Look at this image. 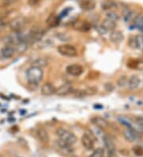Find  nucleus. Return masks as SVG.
I'll list each match as a JSON object with an SVG mask.
<instances>
[{"label": "nucleus", "mask_w": 143, "mask_h": 157, "mask_svg": "<svg viewBox=\"0 0 143 157\" xmlns=\"http://www.w3.org/2000/svg\"><path fill=\"white\" fill-rule=\"evenodd\" d=\"M27 82L30 85L37 86L40 83L43 79L44 76V71L42 68L35 66H31L26 70V72Z\"/></svg>", "instance_id": "f257e3e1"}, {"label": "nucleus", "mask_w": 143, "mask_h": 157, "mask_svg": "<svg viewBox=\"0 0 143 157\" xmlns=\"http://www.w3.org/2000/svg\"><path fill=\"white\" fill-rule=\"evenodd\" d=\"M56 134L58 136L59 140H62L70 145H73L74 144H76V140H77V137L73 132L63 128H57L56 131Z\"/></svg>", "instance_id": "f03ea898"}, {"label": "nucleus", "mask_w": 143, "mask_h": 157, "mask_svg": "<svg viewBox=\"0 0 143 157\" xmlns=\"http://www.w3.org/2000/svg\"><path fill=\"white\" fill-rule=\"evenodd\" d=\"M57 50L60 55L65 56V57L73 58L77 56V55H78L77 49L75 46L72 45V44H61V45L57 46Z\"/></svg>", "instance_id": "7ed1b4c3"}, {"label": "nucleus", "mask_w": 143, "mask_h": 157, "mask_svg": "<svg viewBox=\"0 0 143 157\" xmlns=\"http://www.w3.org/2000/svg\"><path fill=\"white\" fill-rule=\"evenodd\" d=\"M95 135L92 131H88L81 137V144L86 150L91 151L95 146Z\"/></svg>", "instance_id": "20e7f679"}, {"label": "nucleus", "mask_w": 143, "mask_h": 157, "mask_svg": "<svg viewBox=\"0 0 143 157\" xmlns=\"http://www.w3.org/2000/svg\"><path fill=\"white\" fill-rule=\"evenodd\" d=\"M27 23V19L25 17H17L12 19L9 22V28L13 32H18V31L22 30L26 24Z\"/></svg>", "instance_id": "39448f33"}, {"label": "nucleus", "mask_w": 143, "mask_h": 157, "mask_svg": "<svg viewBox=\"0 0 143 157\" xmlns=\"http://www.w3.org/2000/svg\"><path fill=\"white\" fill-rule=\"evenodd\" d=\"M56 145H57V148L60 150L61 153L64 155H73L74 153V149H73V145L67 144L65 142L62 141L61 140H57L56 141Z\"/></svg>", "instance_id": "423d86ee"}, {"label": "nucleus", "mask_w": 143, "mask_h": 157, "mask_svg": "<svg viewBox=\"0 0 143 157\" xmlns=\"http://www.w3.org/2000/svg\"><path fill=\"white\" fill-rule=\"evenodd\" d=\"M73 27L75 30L80 31V32H88L92 29V25L88 21L78 20V21H76L73 23Z\"/></svg>", "instance_id": "0eeeda50"}, {"label": "nucleus", "mask_w": 143, "mask_h": 157, "mask_svg": "<svg viewBox=\"0 0 143 157\" xmlns=\"http://www.w3.org/2000/svg\"><path fill=\"white\" fill-rule=\"evenodd\" d=\"M14 47L11 44H6L0 50V57L3 59H8L13 57L15 53Z\"/></svg>", "instance_id": "6e6552de"}, {"label": "nucleus", "mask_w": 143, "mask_h": 157, "mask_svg": "<svg viewBox=\"0 0 143 157\" xmlns=\"http://www.w3.org/2000/svg\"><path fill=\"white\" fill-rule=\"evenodd\" d=\"M74 91V87L70 83H65V84L61 85L56 90V94L58 96H67L69 94H72Z\"/></svg>", "instance_id": "1a4fd4ad"}, {"label": "nucleus", "mask_w": 143, "mask_h": 157, "mask_svg": "<svg viewBox=\"0 0 143 157\" xmlns=\"http://www.w3.org/2000/svg\"><path fill=\"white\" fill-rule=\"evenodd\" d=\"M66 71L68 74L73 76H80L84 72V68L80 64H77V63H73L70 64L66 67Z\"/></svg>", "instance_id": "9d476101"}, {"label": "nucleus", "mask_w": 143, "mask_h": 157, "mask_svg": "<svg viewBox=\"0 0 143 157\" xmlns=\"http://www.w3.org/2000/svg\"><path fill=\"white\" fill-rule=\"evenodd\" d=\"M56 88L51 82H45L41 86V93L44 96H51L56 94Z\"/></svg>", "instance_id": "9b49d317"}, {"label": "nucleus", "mask_w": 143, "mask_h": 157, "mask_svg": "<svg viewBox=\"0 0 143 157\" xmlns=\"http://www.w3.org/2000/svg\"><path fill=\"white\" fill-rule=\"evenodd\" d=\"M97 93V89L95 87H88V88L83 89V90H78L73 91V94L77 98H84L86 96L95 95Z\"/></svg>", "instance_id": "f8f14e48"}, {"label": "nucleus", "mask_w": 143, "mask_h": 157, "mask_svg": "<svg viewBox=\"0 0 143 157\" xmlns=\"http://www.w3.org/2000/svg\"><path fill=\"white\" fill-rule=\"evenodd\" d=\"M122 134H123L125 140L129 142H133L137 140V134L136 131L133 130V128L126 127L122 130Z\"/></svg>", "instance_id": "ddd939ff"}, {"label": "nucleus", "mask_w": 143, "mask_h": 157, "mask_svg": "<svg viewBox=\"0 0 143 157\" xmlns=\"http://www.w3.org/2000/svg\"><path fill=\"white\" fill-rule=\"evenodd\" d=\"M92 124H95V127L100 128V129H105L109 127V122L105 118L101 117H94L92 118Z\"/></svg>", "instance_id": "4468645a"}, {"label": "nucleus", "mask_w": 143, "mask_h": 157, "mask_svg": "<svg viewBox=\"0 0 143 157\" xmlns=\"http://www.w3.org/2000/svg\"><path fill=\"white\" fill-rule=\"evenodd\" d=\"M124 35L123 33L119 30H113L111 31L110 33V40H111V42L114 43V44H119L123 40Z\"/></svg>", "instance_id": "2eb2a0df"}, {"label": "nucleus", "mask_w": 143, "mask_h": 157, "mask_svg": "<svg viewBox=\"0 0 143 157\" xmlns=\"http://www.w3.org/2000/svg\"><path fill=\"white\" fill-rule=\"evenodd\" d=\"M140 83H141V79L139 76L137 75H133L129 78L127 85L130 90H136L140 86Z\"/></svg>", "instance_id": "dca6fc26"}, {"label": "nucleus", "mask_w": 143, "mask_h": 157, "mask_svg": "<svg viewBox=\"0 0 143 157\" xmlns=\"http://www.w3.org/2000/svg\"><path fill=\"white\" fill-rule=\"evenodd\" d=\"M116 27V22L114 21H111L110 19H106L103 20L101 23V28L106 32H110V31H113L115 29Z\"/></svg>", "instance_id": "f3484780"}, {"label": "nucleus", "mask_w": 143, "mask_h": 157, "mask_svg": "<svg viewBox=\"0 0 143 157\" xmlns=\"http://www.w3.org/2000/svg\"><path fill=\"white\" fill-rule=\"evenodd\" d=\"M46 23L50 28H55L60 24V17L56 14H50L46 20Z\"/></svg>", "instance_id": "a211bd4d"}, {"label": "nucleus", "mask_w": 143, "mask_h": 157, "mask_svg": "<svg viewBox=\"0 0 143 157\" xmlns=\"http://www.w3.org/2000/svg\"><path fill=\"white\" fill-rule=\"evenodd\" d=\"M37 136L38 139L44 144H47L50 141V135L48 133L47 131L43 128H39L37 130Z\"/></svg>", "instance_id": "6ab92c4d"}, {"label": "nucleus", "mask_w": 143, "mask_h": 157, "mask_svg": "<svg viewBox=\"0 0 143 157\" xmlns=\"http://www.w3.org/2000/svg\"><path fill=\"white\" fill-rule=\"evenodd\" d=\"M103 141L105 147L108 150V153H114L115 152V145L111 138L107 136H103Z\"/></svg>", "instance_id": "aec40b11"}, {"label": "nucleus", "mask_w": 143, "mask_h": 157, "mask_svg": "<svg viewBox=\"0 0 143 157\" xmlns=\"http://www.w3.org/2000/svg\"><path fill=\"white\" fill-rule=\"evenodd\" d=\"M80 6L82 10L90 11L95 7V0H81Z\"/></svg>", "instance_id": "412c9836"}, {"label": "nucleus", "mask_w": 143, "mask_h": 157, "mask_svg": "<svg viewBox=\"0 0 143 157\" xmlns=\"http://www.w3.org/2000/svg\"><path fill=\"white\" fill-rule=\"evenodd\" d=\"M117 7V2L113 0H103L101 2V8L103 10H112L114 8Z\"/></svg>", "instance_id": "4be33fe9"}, {"label": "nucleus", "mask_w": 143, "mask_h": 157, "mask_svg": "<svg viewBox=\"0 0 143 157\" xmlns=\"http://www.w3.org/2000/svg\"><path fill=\"white\" fill-rule=\"evenodd\" d=\"M13 46L14 47L16 52H18V53H23L28 48V43L26 41H20V42L17 43V44Z\"/></svg>", "instance_id": "5701e85b"}, {"label": "nucleus", "mask_w": 143, "mask_h": 157, "mask_svg": "<svg viewBox=\"0 0 143 157\" xmlns=\"http://www.w3.org/2000/svg\"><path fill=\"white\" fill-rule=\"evenodd\" d=\"M133 22L136 29L143 32V14H137Z\"/></svg>", "instance_id": "b1692460"}, {"label": "nucleus", "mask_w": 143, "mask_h": 157, "mask_svg": "<svg viewBox=\"0 0 143 157\" xmlns=\"http://www.w3.org/2000/svg\"><path fill=\"white\" fill-rule=\"evenodd\" d=\"M141 64H142V62H141L137 59H130L127 61V67L133 69H140L141 68Z\"/></svg>", "instance_id": "393cba45"}, {"label": "nucleus", "mask_w": 143, "mask_h": 157, "mask_svg": "<svg viewBox=\"0 0 143 157\" xmlns=\"http://www.w3.org/2000/svg\"><path fill=\"white\" fill-rule=\"evenodd\" d=\"M106 18L107 19H110L111 21H118V20L120 19V15L118 14V13H116L115 11H113V10H109L106 13Z\"/></svg>", "instance_id": "a878e982"}, {"label": "nucleus", "mask_w": 143, "mask_h": 157, "mask_svg": "<svg viewBox=\"0 0 143 157\" xmlns=\"http://www.w3.org/2000/svg\"><path fill=\"white\" fill-rule=\"evenodd\" d=\"M128 81H129V78H128V76H126V75H121V76L118 78L117 85H118L119 87H124L126 85L128 84Z\"/></svg>", "instance_id": "bb28decb"}, {"label": "nucleus", "mask_w": 143, "mask_h": 157, "mask_svg": "<svg viewBox=\"0 0 143 157\" xmlns=\"http://www.w3.org/2000/svg\"><path fill=\"white\" fill-rule=\"evenodd\" d=\"M105 154V150L103 147H97L96 149L93 151L89 157H104Z\"/></svg>", "instance_id": "cd10ccee"}, {"label": "nucleus", "mask_w": 143, "mask_h": 157, "mask_svg": "<svg viewBox=\"0 0 143 157\" xmlns=\"http://www.w3.org/2000/svg\"><path fill=\"white\" fill-rule=\"evenodd\" d=\"M47 65V61H46L45 59H36L34 63H33L32 66H35V67H38L42 68L43 67Z\"/></svg>", "instance_id": "c85d7f7f"}, {"label": "nucleus", "mask_w": 143, "mask_h": 157, "mask_svg": "<svg viewBox=\"0 0 143 157\" xmlns=\"http://www.w3.org/2000/svg\"><path fill=\"white\" fill-rule=\"evenodd\" d=\"M128 45L130 46V48L133 49H136L137 48V40H136L135 36H130L129 40H128Z\"/></svg>", "instance_id": "c756f323"}, {"label": "nucleus", "mask_w": 143, "mask_h": 157, "mask_svg": "<svg viewBox=\"0 0 143 157\" xmlns=\"http://www.w3.org/2000/svg\"><path fill=\"white\" fill-rule=\"evenodd\" d=\"M133 153L137 156H142L143 155V147L141 146H134L133 147Z\"/></svg>", "instance_id": "7c9ffc66"}, {"label": "nucleus", "mask_w": 143, "mask_h": 157, "mask_svg": "<svg viewBox=\"0 0 143 157\" xmlns=\"http://www.w3.org/2000/svg\"><path fill=\"white\" fill-rule=\"evenodd\" d=\"M135 37L136 40H137V48H138V49L143 50V36L142 35H137Z\"/></svg>", "instance_id": "2f4dec72"}, {"label": "nucleus", "mask_w": 143, "mask_h": 157, "mask_svg": "<svg viewBox=\"0 0 143 157\" xmlns=\"http://www.w3.org/2000/svg\"><path fill=\"white\" fill-rule=\"evenodd\" d=\"M99 75V73L98 71H89L88 75V79H95V78H97Z\"/></svg>", "instance_id": "473e14b6"}, {"label": "nucleus", "mask_w": 143, "mask_h": 157, "mask_svg": "<svg viewBox=\"0 0 143 157\" xmlns=\"http://www.w3.org/2000/svg\"><path fill=\"white\" fill-rule=\"evenodd\" d=\"M104 88H105V90H107V91L111 92V91H112V90H114V86L112 82H106L104 85Z\"/></svg>", "instance_id": "72a5a7b5"}, {"label": "nucleus", "mask_w": 143, "mask_h": 157, "mask_svg": "<svg viewBox=\"0 0 143 157\" xmlns=\"http://www.w3.org/2000/svg\"><path fill=\"white\" fill-rule=\"evenodd\" d=\"M17 0H3L4 5L8 6V5H10V4H13L14 2H15Z\"/></svg>", "instance_id": "f704fd0d"}, {"label": "nucleus", "mask_w": 143, "mask_h": 157, "mask_svg": "<svg viewBox=\"0 0 143 157\" xmlns=\"http://www.w3.org/2000/svg\"><path fill=\"white\" fill-rule=\"evenodd\" d=\"M41 0H29V3L32 5V6H35V5H38L39 4Z\"/></svg>", "instance_id": "c9c22d12"}, {"label": "nucleus", "mask_w": 143, "mask_h": 157, "mask_svg": "<svg viewBox=\"0 0 143 157\" xmlns=\"http://www.w3.org/2000/svg\"><path fill=\"white\" fill-rule=\"evenodd\" d=\"M3 26H4V21H3V20L0 19V30H1V29H2V28H3Z\"/></svg>", "instance_id": "e433bc0d"}, {"label": "nucleus", "mask_w": 143, "mask_h": 157, "mask_svg": "<svg viewBox=\"0 0 143 157\" xmlns=\"http://www.w3.org/2000/svg\"><path fill=\"white\" fill-rule=\"evenodd\" d=\"M108 157H117V155L114 153H108Z\"/></svg>", "instance_id": "4c0bfd02"}, {"label": "nucleus", "mask_w": 143, "mask_h": 157, "mask_svg": "<svg viewBox=\"0 0 143 157\" xmlns=\"http://www.w3.org/2000/svg\"><path fill=\"white\" fill-rule=\"evenodd\" d=\"M142 130H143V128H142Z\"/></svg>", "instance_id": "58836bf2"}]
</instances>
